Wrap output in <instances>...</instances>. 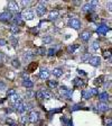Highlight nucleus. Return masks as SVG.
I'll return each instance as SVG.
<instances>
[{"label":"nucleus","instance_id":"1","mask_svg":"<svg viewBox=\"0 0 112 126\" xmlns=\"http://www.w3.org/2000/svg\"><path fill=\"white\" fill-rule=\"evenodd\" d=\"M68 26L72 27L73 29H80L81 26H82V23L77 18H72L68 20Z\"/></svg>","mask_w":112,"mask_h":126},{"label":"nucleus","instance_id":"2","mask_svg":"<svg viewBox=\"0 0 112 126\" xmlns=\"http://www.w3.org/2000/svg\"><path fill=\"white\" fill-rule=\"evenodd\" d=\"M38 119H39V113L38 111L33 110L28 114V122L31 123V124H36L38 122Z\"/></svg>","mask_w":112,"mask_h":126},{"label":"nucleus","instance_id":"3","mask_svg":"<svg viewBox=\"0 0 112 126\" xmlns=\"http://www.w3.org/2000/svg\"><path fill=\"white\" fill-rule=\"evenodd\" d=\"M46 10H47V9H46V7H45L44 1H41L39 4H37V6H36V14H37L39 17L44 16Z\"/></svg>","mask_w":112,"mask_h":126},{"label":"nucleus","instance_id":"4","mask_svg":"<svg viewBox=\"0 0 112 126\" xmlns=\"http://www.w3.org/2000/svg\"><path fill=\"white\" fill-rule=\"evenodd\" d=\"M60 92H61V95H62V96H64L65 98H67V99H71L73 91H72L71 89H67L65 86H62V87H61V89H60Z\"/></svg>","mask_w":112,"mask_h":126},{"label":"nucleus","instance_id":"5","mask_svg":"<svg viewBox=\"0 0 112 126\" xmlns=\"http://www.w3.org/2000/svg\"><path fill=\"white\" fill-rule=\"evenodd\" d=\"M12 14L9 12V11H4V12H1L0 14V20L1 22H10L12 20Z\"/></svg>","mask_w":112,"mask_h":126},{"label":"nucleus","instance_id":"6","mask_svg":"<svg viewBox=\"0 0 112 126\" xmlns=\"http://www.w3.org/2000/svg\"><path fill=\"white\" fill-rule=\"evenodd\" d=\"M26 105L27 104L22 103V101H19V103L14 105V108H15V110L17 113H24V111L26 110Z\"/></svg>","mask_w":112,"mask_h":126},{"label":"nucleus","instance_id":"7","mask_svg":"<svg viewBox=\"0 0 112 126\" xmlns=\"http://www.w3.org/2000/svg\"><path fill=\"white\" fill-rule=\"evenodd\" d=\"M8 9H9V12L11 11H16V12H18L19 10V5L17 1H9L8 2Z\"/></svg>","mask_w":112,"mask_h":126},{"label":"nucleus","instance_id":"8","mask_svg":"<svg viewBox=\"0 0 112 126\" xmlns=\"http://www.w3.org/2000/svg\"><path fill=\"white\" fill-rule=\"evenodd\" d=\"M87 62H89L92 67H99L101 64V57L100 56H91Z\"/></svg>","mask_w":112,"mask_h":126},{"label":"nucleus","instance_id":"9","mask_svg":"<svg viewBox=\"0 0 112 126\" xmlns=\"http://www.w3.org/2000/svg\"><path fill=\"white\" fill-rule=\"evenodd\" d=\"M91 36H92V34H91V32H89V30H84V32H82V33L80 34V38H81V41H83V42H89Z\"/></svg>","mask_w":112,"mask_h":126},{"label":"nucleus","instance_id":"10","mask_svg":"<svg viewBox=\"0 0 112 126\" xmlns=\"http://www.w3.org/2000/svg\"><path fill=\"white\" fill-rule=\"evenodd\" d=\"M60 17V11L55 9V10H51L48 12V16H47V18L48 20H56V19Z\"/></svg>","mask_w":112,"mask_h":126},{"label":"nucleus","instance_id":"11","mask_svg":"<svg viewBox=\"0 0 112 126\" xmlns=\"http://www.w3.org/2000/svg\"><path fill=\"white\" fill-rule=\"evenodd\" d=\"M21 17L26 20H33L34 17H35V14L31 10H25L24 14H21Z\"/></svg>","mask_w":112,"mask_h":126},{"label":"nucleus","instance_id":"12","mask_svg":"<svg viewBox=\"0 0 112 126\" xmlns=\"http://www.w3.org/2000/svg\"><path fill=\"white\" fill-rule=\"evenodd\" d=\"M110 29V28H109L108 26H107V25H104V24H102V25H99V26H97V32L99 34H100V35H105V34L108 33V30Z\"/></svg>","mask_w":112,"mask_h":126},{"label":"nucleus","instance_id":"13","mask_svg":"<svg viewBox=\"0 0 112 126\" xmlns=\"http://www.w3.org/2000/svg\"><path fill=\"white\" fill-rule=\"evenodd\" d=\"M48 77H49V71L46 68H41V71H39V78L45 80V79H48Z\"/></svg>","mask_w":112,"mask_h":126},{"label":"nucleus","instance_id":"14","mask_svg":"<svg viewBox=\"0 0 112 126\" xmlns=\"http://www.w3.org/2000/svg\"><path fill=\"white\" fill-rule=\"evenodd\" d=\"M73 85H74L75 88H83L85 86V82L83 81V79H80V78H75L73 80Z\"/></svg>","mask_w":112,"mask_h":126},{"label":"nucleus","instance_id":"15","mask_svg":"<svg viewBox=\"0 0 112 126\" xmlns=\"http://www.w3.org/2000/svg\"><path fill=\"white\" fill-rule=\"evenodd\" d=\"M12 20L15 23L16 25H22L24 22H22V17H21V14L20 12H17L14 17H12Z\"/></svg>","mask_w":112,"mask_h":126},{"label":"nucleus","instance_id":"16","mask_svg":"<svg viewBox=\"0 0 112 126\" xmlns=\"http://www.w3.org/2000/svg\"><path fill=\"white\" fill-rule=\"evenodd\" d=\"M97 109L100 111H108L109 109H110V107H109V105L107 104V103H99L97 104Z\"/></svg>","mask_w":112,"mask_h":126},{"label":"nucleus","instance_id":"17","mask_svg":"<svg viewBox=\"0 0 112 126\" xmlns=\"http://www.w3.org/2000/svg\"><path fill=\"white\" fill-rule=\"evenodd\" d=\"M22 86L25 87V88H27V89H31L34 87V82L31 81V80H29V79H24L22 80Z\"/></svg>","mask_w":112,"mask_h":126},{"label":"nucleus","instance_id":"18","mask_svg":"<svg viewBox=\"0 0 112 126\" xmlns=\"http://www.w3.org/2000/svg\"><path fill=\"white\" fill-rule=\"evenodd\" d=\"M109 98H110V96H109V93L107 92V91L101 92L100 95H99V99H100L101 103H107V101L109 100Z\"/></svg>","mask_w":112,"mask_h":126},{"label":"nucleus","instance_id":"19","mask_svg":"<svg viewBox=\"0 0 112 126\" xmlns=\"http://www.w3.org/2000/svg\"><path fill=\"white\" fill-rule=\"evenodd\" d=\"M9 100H10L11 103L15 105V104H17V103H19V101H21V98H20V96H19L18 93L16 92L15 95H12V96L9 97Z\"/></svg>","mask_w":112,"mask_h":126},{"label":"nucleus","instance_id":"20","mask_svg":"<svg viewBox=\"0 0 112 126\" xmlns=\"http://www.w3.org/2000/svg\"><path fill=\"white\" fill-rule=\"evenodd\" d=\"M52 73L54 77H56V78H60V77H62L63 75V70L62 69H60V68H55L54 70L52 71Z\"/></svg>","mask_w":112,"mask_h":126},{"label":"nucleus","instance_id":"21","mask_svg":"<svg viewBox=\"0 0 112 126\" xmlns=\"http://www.w3.org/2000/svg\"><path fill=\"white\" fill-rule=\"evenodd\" d=\"M82 95H83V98H84L85 100H89L90 98H92V95H91V91H90V89L83 90Z\"/></svg>","mask_w":112,"mask_h":126},{"label":"nucleus","instance_id":"22","mask_svg":"<svg viewBox=\"0 0 112 126\" xmlns=\"http://www.w3.org/2000/svg\"><path fill=\"white\" fill-rule=\"evenodd\" d=\"M47 86H48V88H51V89H55L56 87L58 86V82H57V80H48Z\"/></svg>","mask_w":112,"mask_h":126},{"label":"nucleus","instance_id":"23","mask_svg":"<svg viewBox=\"0 0 112 126\" xmlns=\"http://www.w3.org/2000/svg\"><path fill=\"white\" fill-rule=\"evenodd\" d=\"M78 48V45L77 44H73V45H70L67 46V52L68 53H74L76 50Z\"/></svg>","mask_w":112,"mask_h":126},{"label":"nucleus","instance_id":"24","mask_svg":"<svg viewBox=\"0 0 112 126\" xmlns=\"http://www.w3.org/2000/svg\"><path fill=\"white\" fill-rule=\"evenodd\" d=\"M37 65H38V63H37V62H33V63H30L29 65L27 67V71H28V72H33V71L35 70L36 68H37Z\"/></svg>","mask_w":112,"mask_h":126},{"label":"nucleus","instance_id":"25","mask_svg":"<svg viewBox=\"0 0 112 126\" xmlns=\"http://www.w3.org/2000/svg\"><path fill=\"white\" fill-rule=\"evenodd\" d=\"M92 9H93V7L90 5V2L85 4V5H84V6L82 7V10L85 11V12H91V11H92Z\"/></svg>","mask_w":112,"mask_h":126},{"label":"nucleus","instance_id":"26","mask_svg":"<svg viewBox=\"0 0 112 126\" xmlns=\"http://www.w3.org/2000/svg\"><path fill=\"white\" fill-rule=\"evenodd\" d=\"M36 54H39V55H46L47 54V50L45 47H38L36 50Z\"/></svg>","mask_w":112,"mask_h":126},{"label":"nucleus","instance_id":"27","mask_svg":"<svg viewBox=\"0 0 112 126\" xmlns=\"http://www.w3.org/2000/svg\"><path fill=\"white\" fill-rule=\"evenodd\" d=\"M52 98V92H49L47 90H43V99L48 100Z\"/></svg>","mask_w":112,"mask_h":126},{"label":"nucleus","instance_id":"28","mask_svg":"<svg viewBox=\"0 0 112 126\" xmlns=\"http://www.w3.org/2000/svg\"><path fill=\"white\" fill-rule=\"evenodd\" d=\"M20 123H21L22 125H27L28 124V115H22L21 117H20Z\"/></svg>","mask_w":112,"mask_h":126},{"label":"nucleus","instance_id":"29","mask_svg":"<svg viewBox=\"0 0 112 126\" xmlns=\"http://www.w3.org/2000/svg\"><path fill=\"white\" fill-rule=\"evenodd\" d=\"M11 64H12V67L16 68V69L20 68V61H19L18 59H14L12 61H11Z\"/></svg>","mask_w":112,"mask_h":126},{"label":"nucleus","instance_id":"30","mask_svg":"<svg viewBox=\"0 0 112 126\" xmlns=\"http://www.w3.org/2000/svg\"><path fill=\"white\" fill-rule=\"evenodd\" d=\"M10 32L12 34H18L19 33L18 26H16V25H11V26H10Z\"/></svg>","mask_w":112,"mask_h":126},{"label":"nucleus","instance_id":"31","mask_svg":"<svg viewBox=\"0 0 112 126\" xmlns=\"http://www.w3.org/2000/svg\"><path fill=\"white\" fill-rule=\"evenodd\" d=\"M90 57H91V55H90V53H85L84 55L81 57V60H82V62H87L90 60Z\"/></svg>","mask_w":112,"mask_h":126},{"label":"nucleus","instance_id":"32","mask_svg":"<svg viewBox=\"0 0 112 126\" xmlns=\"http://www.w3.org/2000/svg\"><path fill=\"white\" fill-rule=\"evenodd\" d=\"M18 5H21L24 8H26V7H28L30 5V1H26V0H22V1H19V4Z\"/></svg>","mask_w":112,"mask_h":126},{"label":"nucleus","instance_id":"33","mask_svg":"<svg viewBox=\"0 0 112 126\" xmlns=\"http://www.w3.org/2000/svg\"><path fill=\"white\" fill-rule=\"evenodd\" d=\"M44 44H49L51 42L53 41V37L52 36H46V37H44Z\"/></svg>","mask_w":112,"mask_h":126},{"label":"nucleus","instance_id":"34","mask_svg":"<svg viewBox=\"0 0 112 126\" xmlns=\"http://www.w3.org/2000/svg\"><path fill=\"white\" fill-rule=\"evenodd\" d=\"M10 41H11V43H12V46H14V47H15V48L18 47V41L16 40L15 37H11Z\"/></svg>","mask_w":112,"mask_h":126},{"label":"nucleus","instance_id":"35","mask_svg":"<svg viewBox=\"0 0 112 126\" xmlns=\"http://www.w3.org/2000/svg\"><path fill=\"white\" fill-rule=\"evenodd\" d=\"M103 57L104 59H111V51L109 50V51H105L104 53H103Z\"/></svg>","mask_w":112,"mask_h":126},{"label":"nucleus","instance_id":"36","mask_svg":"<svg viewBox=\"0 0 112 126\" xmlns=\"http://www.w3.org/2000/svg\"><path fill=\"white\" fill-rule=\"evenodd\" d=\"M90 91H91L92 97H93V96H97V95H99V90H97V88H92V89H90Z\"/></svg>","mask_w":112,"mask_h":126},{"label":"nucleus","instance_id":"37","mask_svg":"<svg viewBox=\"0 0 112 126\" xmlns=\"http://www.w3.org/2000/svg\"><path fill=\"white\" fill-rule=\"evenodd\" d=\"M102 79H104L103 75H101V77L97 78V79H95V81H94V83H95V85H101V83H102Z\"/></svg>","mask_w":112,"mask_h":126},{"label":"nucleus","instance_id":"38","mask_svg":"<svg viewBox=\"0 0 112 126\" xmlns=\"http://www.w3.org/2000/svg\"><path fill=\"white\" fill-rule=\"evenodd\" d=\"M35 96H36V98H37V99H43V90H39V91H37V92L35 93Z\"/></svg>","mask_w":112,"mask_h":126},{"label":"nucleus","instance_id":"39","mask_svg":"<svg viewBox=\"0 0 112 126\" xmlns=\"http://www.w3.org/2000/svg\"><path fill=\"white\" fill-rule=\"evenodd\" d=\"M55 53H56V50H55V48H49L48 51H47V54H48L49 56H53L54 54H55Z\"/></svg>","mask_w":112,"mask_h":126},{"label":"nucleus","instance_id":"40","mask_svg":"<svg viewBox=\"0 0 112 126\" xmlns=\"http://www.w3.org/2000/svg\"><path fill=\"white\" fill-rule=\"evenodd\" d=\"M33 56H34V54L31 52H27L24 54V57H25V59H30V57H33Z\"/></svg>","mask_w":112,"mask_h":126},{"label":"nucleus","instance_id":"41","mask_svg":"<svg viewBox=\"0 0 112 126\" xmlns=\"http://www.w3.org/2000/svg\"><path fill=\"white\" fill-rule=\"evenodd\" d=\"M15 93H16V90L15 89H9L7 91V96L10 97V96H12V95H15Z\"/></svg>","mask_w":112,"mask_h":126},{"label":"nucleus","instance_id":"42","mask_svg":"<svg viewBox=\"0 0 112 126\" xmlns=\"http://www.w3.org/2000/svg\"><path fill=\"white\" fill-rule=\"evenodd\" d=\"M7 45V41L4 40V38H0V47H2V46H6Z\"/></svg>","mask_w":112,"mask_h":126},{"label":"nucleus","instance_id":"43","mask_svg":"<svg viewBox=\"0 0 112 126\" xmlns=\"http://www.w3.org/2000/svg\"><path fill=\"white\" fill-rule=\"evenodd\" d=\"M6 123H7V124H10V125H16V122L15 120H12L11 118H7Z\"/></svg>","mask_w":112,"mask_h":126},{"label":"nucleus","instance_id":"44","mask_svg":"<svg viewBox=\"0 0 112 126\" xmlns=\"http://www.w3.org/2000/svg\"><path fill=\"white\" fill-rule=\"evenodd\" d=\"M92 47H93L94 50H99V48H100V45H99L97 42H94L93 44H92Z\"/></svg>","mask_w":112,"mask_h":126},{"label":"nucleus","instance_id":"45","mask_svg":"<svg viewBox=\"0 0 112 126\" xmlns=\"http://www.w3.org/2000/svg\"><path fill=\"white\" fill-rule=\"evenodd\" d=\"M80 108H82V105H80V104L75 105L74 107L72 108V111H74V110H77V109H80Z\"/></svg>","mask_w":112,"mask_h":126},{"label":"nucleus","instance_id":"46","mask_svg":"<svg viewBox=\"0 0 112 126\" xmlns=\"http://www.w3.org/2000/svg\"><path fill=\"white\" fill-rule=\"evenodd\" d=\"M35 96V92H33V91H30V90H28L26 92V97H33Z\"/></svg>","mask_w":112,"mask_h":126},{"label":"nucleus","instance_id":"47","mask_svg":"<svg viewBox=\"0 0 112 126\" xmlns=\"http://www.w3.org/2000/svg\"><path fill=\"white\" fill-rule=\"evenodd\" d=\"M6 89V85L2 81H0V90H5Z\"/></svg>","mask_w":112,"mask_h":126},{"label":"nucleus","instance_id":"48","mask_svg":"<svg viewBox=\"0 0 112 126\" xmlns=\"http://www.w3.org/2000/svg\"><path fill=\"white\" fill-rule=\"evenodd\" d=\"M78 74H82V75H86V72H84L83 70H77Z\"/></svg>","mask_w":112,"mask_h":126},{"label":"nucleus","instance_id":"49","mask_svg":"<svg viewBox=\"0 0 112 126\" xmlns=\"http://www.w3.org/2000/svg\"><path fill=\"white\" fill-rule=\"evenodd\" d=\"M105 88H107V87H109V86H110V81H108V82H105Z\"/></svg>","mask_w":112,"mask_h":126},{"label":"nucleus","instance_id":"50","mask_svg":"<svg viewBox=\"0 0 112 126\" xmlns=\"http://www.w3.org/2000/svg\"><path fill=\"white\" fill-rule=\"evenodd\" d=\"M0 59H1V53H0Z\"/></svg>","mask_w":112,"mask_h":126}]
</instances>
